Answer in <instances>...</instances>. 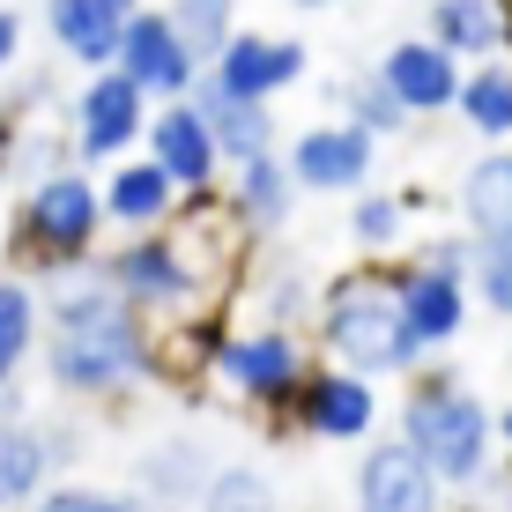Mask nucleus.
<instances>
[{
	"instance_id": "473e14b6",
	"label": "nucleus",
	"mask_w": 512,
	"mask_h": 512,
	"mask_svg": "<svg viewBox=\"0 0 512 512\" xmlns=\"http://www.w3.org/2000/svg\"><path fill=\"white\" fill-rule=\"evenodd\" d=\"M475 231H446V238H423L409 245V260H423V268H446V275H475Z\"/></svg>"
},
{
	"instance_id": "72a5a7b5",
	"label": "nucleus",
	"mask_w": 512,
	"mask_h": 512,
	"mask_svg": "<svg viewBox=\"0 0 512 512\" xmlns=\"http://www.w3.org/2000/svg\"><path fill=\"white\" fill-rule=\"evenodd\" d=\"M15 60H23V15L0 8V82L15 75Z\"/></svg>"
},
{
	"instance_id": "b1692460",
	"label": "nucleus",
	"mask_w": 512,
	"mask_h": 512,
	"mask_svg": "<svg viewBox=\"0 0 512 512\" xmlns=\"http://www.w3.org/2000/svg\"><path fill=\"white\" fill-rule=\"evenodd\" d=\"M453 112H461V127H468L475 141H512V52L468 60Z\"/></svg>"
},
{
	"instance_id": "e433bc0d",
	"label": "nucleus",
	"mask_w": 512,
	"mask_h": 512,
	"mask_svg": "<svg viewBox=\"0 0 512 512\" xmlns=\"http://www.w3.org/2000/svg\"><path fill=\"white\" fill-rule=\"evenodd\" d=\"M290 8H342V0H290Z\"/></svg>"
},
{
	"instance_id": "7c9ffc66",
	"label": "nucleus",
	"mask_w": 512,
	"mask_h": 512,
	"mask_svg": "<svg viewBox=\"0 0 512 512\" xmlns=\"http://www.w3.org/2000/svg\"><path fill=\"white\" fill-rule=\"evenodd\" d=\"M468 282H475V305H483V312L512 320V223L475 245V275Z\"/></svg>"
},
{
	"instance_id": "5701e85b",
	"label": "nucleus",
	"mask_w": 512,
	"mask_h": 512,
	"mask_svg": "<svg viewBox=\"0 0 512 512\" xmlns=\"http://www.w3.org/2000/svg\"><path fill=\"white\" fill-rule=\"evenodd\" d=\"M453 208H461V223H468L475 238L505 231V223H512V141H483V156L461 171Z\"/></svg>"
},
{
	"instance_id": "39448f33",
	"label": "nucleus",
	"mask_w": 512,
	"mask_h": 512,
	"mask_svg": "<svg viewBox=\"0 0 512 512\" xmlns=\"http://www.w3.org/2000/svg\"><path fill=\"white\" fill-rule=\"evenodd\" d=\"M193 342H201V372L216 394H231L245 401V409H260V416H282L290 409V394H297V379L312 372V357H305V342H297V327H216V320H193Z\"/></svg>"
},
{
	"instance_id": "f3484780",
	"label": "nucleus",
	"mask_w": 512,
	"mask_h": 512,
	"mask_svg": "<svg viewBox=\"0 0 512 512\" xmlns=\"http://www.w3.org/2000/svg\"><path fill=\"white\" fill-rule=\"evenodd\" d=\"M379 75H386V90H394L401 104H409V119H438V112H453V97H461V75H468V60H453V52L438 45L431 30H423V38H401V45H386Z\"/></svg>"
},
{
	"instance_id": "f257e3e1",
	"label": "nucleus",
	"mask_w": 512,
	"mask_h": 512,
	"mask_svg": "<svg viewBox=\"0 0 512 512\" xmlns=\"http://www.w3.org/2000/svg\"><path fill=\"white\" fill-rule=\"evenodd\" d=\"M45 305V386L67 401H127L164 386V342L156 320L134 312L104 275V253L60 260V268L30 275Z\"/></svg>"
},
{
	"instance_id": "6ab92c4d",
	"label": "nucleus",
	"mask_w": 512,
	"mask_h": 512,
	"mask_svg": "<svg viewBox=\"0 0 512 512\" xmlns=\"http://www.w3.org/2000/svg\"><path fill=\"white\" fill-rule=\"evenodd\" d=\"M193 104H201V119L216 127L223 171H231V164H253V156H268V149H282L275 97H238V90H223V82L201 67V82H193Z\"/></svg>"
},
{
	"instance_id": "f03ea898",
	"label": "nucleus",
	"mask_w": 512,
	"mask_h": 512,
	"mask_svg": "<svg viewBox=\"0 0 512 512\" xmlns=\"http://www.w3.org/2000/svg\"><path fill=\"white\" fill-rule=\"evenodd\" d=\"M312 342L320 357L349 364L364 379H409L431 349L416 342V327L401 320V282H394V253H364L357 268L320 282L312 305Z\"/></svg>"
},
{
	"instance_id": "ea45409f",
	"label": "nucleus",
	"mask_w": 512,
	"mask_h": 512,
	"mask_svg": "<svg viewBox=\"0 0 512 512\" xmlns=\"http://www.w3.org/2000/svg\"><path fill=\"white\" fill-rule=\"evenodd\" d=\"M505 372H512V349H505Z\"/></svg>"
},
{
	"instance_id": "58836bf2",
	"label": "nucleus",
	"mask_w": 512,
	"mask_h": 512,
	"mask_svg": "<svg viewBox=\"0 0 512 512\" xmlns=\"http://www.w3.org/2000/svg\"><path fill=\"white\" fill-rule=\"evenodd\" d=\"M446 512H483V505H468V498H461V505H446Z\"/></svg>"
},
{
	"instance_id": "a19ab883",
	"label": "nucleus",
	"mask_w": 512,
	"mask_h": 512,
	"mask_svg": "<svg viewBox=\"0 0 512 512\" xmlns=\"http://www.w3.org/2000/svg\"><path fill=\"white\" fill-rule=\"evenodd\" d=\"M357 512H364V505H357Z\"/></svg>"
},
{
	"instance_id": "a211bd4d",
	"label": "nucleus",
	"mask_w": 512,
	"mask_h": 512,
	"mask_svg": "<svg viewBox=\"0 0 512 512\" xmlns=\"http://www.w3.org/2000/svg\"><path fill=\"white\" fill-rule=\"evenodd\" d=\"M305 38H260V30H231V45L208 60V75L238 97H282L305 82Z\"/></svg>"
},
{
	"instance_id": "20e7f679",
	"label": "nucleus",
	"mask_w": 512,
	"mask_h": 512,
	"mask_svg": "<svg viewBox=\"0 0 512 512\" xmlns=\"http://www.w3.org/2000/svg\"><path fill=\"white\" fill-rule=\"evenodd\" d=\"M104 231V186L90 179V164H52L38 179H23V201H15V260L23 275H45L60 260L97 253Z\"/></svg>"
},
{
	"instance_id": "a878e982",
	"label": "nucleus",
	"mask_w": 512,
	"mask_h": 512,
	"mask_svg": "<svg viewBox=\"0 0 512 512\" xmlns=\"http://www.w3.org/2000/svg\"><path fill=\"white\" fill-rule=\"evenodd\" d=\"M45 334V305L30 275H0V379H23V364L38 357Z\"/></svg>"
},
{
	"instance_id": "4c0bfd02",
	"label": "nucleus",
	"mask_w": 512,
	"mask_h": 512,
	"mask_svg": "<svg viewBox=\"0 0 512 512\" xmlns=\"http://www.w3.org/2000/svg\"><path fill=\"white\" fill-rule=\"evenodd\" d=\"M8 127H15V112H8V104H0V141H8Z\"/></svg>"
},
{
	"instance_id": "aec40b11",
	"label": "nucleus",
	"mask_w": 512,
	"mask_h": 512,
	"mask_svg": "<svg viewBox=\"0 0 512 512\" xmlns=\"http://www.w3.org/2000/svg\"><path fill=\"white\" fill-rule=\"evenodd\" d=\"M134 8L141 0H45V38L75 67H112Z\"/></svg>"
},
{
	"instance_id": "cd10ccee",
	"label": "nucleus",
	"mask_w": 512,
	"mask_h": 512,
	"mask_svg": "<svg viewBox=\"0 0 512 512\" xmlns=\"http://www.w3.org/2000/svg\"><path fill=\"white\" fill-rule=\"evenodd\" d=\"M409 193H386V186H364L349 193V245H364V253H394L401 231H409Z\"/></svg>"
},
{
	"instance_id": "c9c22d12",
	"label": "nucleus",
	"mask_w": 512,
	"mask_h": 512,
	"mask_svg": "<svg viewBox=\"0 0 512 512\" xmlns=\"http://www.w3.org/2000/svg\"><path fill=\"white\" fill-rule=\"evenodd\" d=\"M498 453H505V468H512V401L498 409Z\"/></svg>"
},
{
	"instance_id": "4be33fe9",
	"label": "nucleus",
	"mask_w": 512,
	"mask_h": 512,
	"mask_svg": "<svg viewBox=\"0 0 512 512\" xmlns=\"http://www.w3.org/2000/svg\"><path fill=\"white\" fill-rule=\"evenodd\" d=\"M423 30L453 60H490V52H512V0H431Z\"/></svg>"
},
{
	"instance_id": "6e6552de",
	"label": "nucleus",
	"mask_w": 512,
	"mask_h": 512,
	"mask_svg": "<svg viewBox=\"0 0 512 512\" xmlns=\"http://www.w3.org/2000/svg\"><path fill=\"white\" fill-rule=\"evenodd\" d=\"M149 112H156V97L141 90L127 67H90V82L75 90V156L90 171L134 156L141 134H149Z\"/></svg>"
},
{
	"instance_id": "c85d7f7f",
	"label": "nucleus",
	"mask_w": 512,
	"mask_h": 512,
	"mask_svg": "<svg viewBox=\"0 0 512 512\" xmlns=\"http://www.w3.org/2000/svg\"><path fill=\"white\" fill-rule=\"evenodd\" d=\"M193 512H282V498H275V483L253 461H216Z\"/></svg>"
},
{
	"instance_id": "f704fd0d",
	"label": "nucleus",
	"mask_w": 512,
	"mask_h": 512,
	"mask_svg": "<svg viewBox=\"0 0 512 512\" xmlns=\"http://www.w3.org/2000/svg\"><path fill=\"white\" fill-rule=\"evenodd\" d=\"M23 416V394H15V379H0V423H15Z\"/></svg>"
},
{
	"instance_id": "423d86ee",
	"label": "nucleus",
	"mask_w": 512,
	"mask_h": 512,
	"mask_svg": "<svg viewBox=\"0 0 512 512\" xmlns=\"http://www.w3.org/2000/svg\"><path fill=\"white\" fill-rule=\"evenodd\" d=\"M104 275H112V290L127 297L134 312H149V320H193L201 297H208V268L193 260L186 223L127 231L112 253H104Z\"/></svg>"
},
{
	"instance_id": "2f4dec72",
	"label": "nucleus",
	"mask_w": 512,
	"mask_h": 512,
	"mask_svg": "<svg viewBox=\"0 0 512 512\" xmlns=\"http://www.w3.org/2000/svg\"><path fill=\"white\" fill-rule=\"evenodd\" d=\"M30 512H149L134 490H97V483H45Z\"/></svg>"
},
{
	"instance_id": "c756f323",
	"label": "nucleus",
	"mask_w": 512,
	"mask_h": 512,
	"mask_svg": "<svg viewBox=\"0 0 512 512\" xmlns=\"http://www.w3.org/2000/svg\"><path fill=\"white\" fill-rule=\"evenodd\" d=\"M171 23H179L186 52L208 67L223 45H231V30H238V0H171Z\"/></svg>"
},
{
	"instance_id": "4468645a",
	"label": "nucleus",
	"mask_w": 512,
	"mask_h": 512,
	"mask_svg": "<svg viewBox=\"0 0 512 512\" xmlns=\"http://www.w3.org/2000/svg\"><path fill=\"white\" fill-rule=\"evenodd\" d=\"M394 282H401V320L416 327L423 349H453V342L468 334V305H475V282H468V275L423 268V260L401 253V260H394Z\"/></svg>"
},
{
	"instance_id": "2eb2a0df",
	"label": "nucleus",
	"mask_w": 512,
	"mask_h": 512,
	"mask_svg": "<svg viewBox=\"0 0 512 512\" xmlns=\"http://www.w3.org/2000/svg\"><path fill=\"white\" fill-rule=\"evenodd\" d=\"M179 216H186V193L149 149L104 164V223H112V231H164V223H179Z\"/></svg>"
},
{
	"instance_id": "ddd939ff",
	"label": "nucleus",
	"mask_w": 512,
	"mask_h": 512,
	"mask_svg": "<svg viewBox=\"0 0 512 512\" xmlns=\"http://www.w3.org/2000/svg\"><path fill=\"white\" fill-rule=\"evenodd\" d=\"M82 453L75 431H60V423H0V512H30L45 483H60V468Z\"/></svg>"
},
{
	"instance_id": "7ed1b4c3",
	"label": "nucleus",
	"mask_w": 512,
	"mask_h": 512,
	"mask_svg": "<svg viewBox=\"0 0 512 512\" xmlns=\"http://www.w3.org/2000/svg\"><path fill=\"white\" fill-rule=\"evenodd\" d=\"M401 438L438 468L446 490H475L483 468L498 461V409L461 379V364L446 349H431L401 379Z\"/></svg>"
},
{
	"instance_id": "0eeeda50",
	"label": "nucleus",
	"mask_w": 512,
	"mask_h": 512,
	"mask_svg": "<svg viewBox=\"0 0 512 512\" xmlns=\"http://www.w3.org/2000/svg\"><path fill=\"white\" fill-rule=\"evenodd\" d=\"M282 423L305 431V438H320V446H364L372 423H379V379H364V372H349V364L320 357L305 379H297Z\"/></svg>"
},
{
	"instance_id": "9b49d317",
	"label": "nucleus",
	"mask_w": 512,
	"mask_h": 512,
	"mask_svg": "<svg viewBox=\"0 0 512 512\" xmlns=\"http://www.w3.org/2000/svg\"><path fill=\"white\" fill-rule=\"evenodd\" d=\"M141 149L156 156V164L179 179L186 201H208L223 179V149H216V127L201 119V104L193 97H171V104H156L149 112V134H141Z\"/></svg>"
},
{
	"instance_id": "412c9836",
	"label": "nucleus",
	"mask_w": 512,
	"mask_h": 512,
	"mask_svg": "<svg viewBox=\"0 0 512 512\" xmlns=\"http://www.w3.org/2000/svg\"><path fill=\"white\" fill-rule=\"evenodd\" d=\"M208 468H216V453H208L201 438H164V446H149L134 461V498L149 512H193Z\"/></svg>"
},
{
	"instance_id": "dca6fc26",
	"label": "nucleus",
	"mask_w": 512,
	"mask_h": 512,
	"mask_svg": "<svg viewBox=\"0 0 512 512\" xmlns=\"http://www.w3.org/2000/svg\"><path fill=\"white\" fill-rule=\"evenodd\" d=\"M297 201H305V186H297L290 156L268 149L253 156V164H231V186H223V208H231V223L245 238H282L297 216Z\"/></svg>"
},
{
	"instance_id": "bb28decb",
	"label": "nucleus",
	"mask_w": 512,
	"mask_h": 512,
	"mask_svg": "<svg viewBox=\"0 0 512 512\" xmlns=\"http://www.w3.org/2000/svg\"><path fill=\"white\" fill-rule=\"evenodd\" d=\"M327 104H334L342 119H357V127H372L379 141L409 134V104H401L394 90H386V75H379V67H364V75H342V82H327Z\"/></svg>"
},
{
	"instance_id": "f8f14e48",
	"label": "nucleus",
	"mask_w": 512,
	"mask_h": 512,
	"mask_svg": "<svg viewBox=\"0 0 512 512\" xmlns=\"http://www.w3.org/2000/svg\"><path fill=\"white\" fill-rule=\"evenodd\" d=\"M112 67H127V75L149 90L156 104H171V97H193V82H201V60L186 52L179 38V23H171V8H134L127 15V38H119V60Z\"/></svg>"
},
{
	"instance_id": "9d476101",
	"label": "nucleus",
	"mask_w": 512,
	"mask_h": 512,
	"mask_svg": "<svg viewBox=\"0 0 512 512\" xmlns=\"http://www.w3.org/2000/svg\"><path fill=\"white\" fill-rule=\"evenodd\" d=\"M357 505L364 512H446V483H438V468L401 431H386V438H364Z\"/></svg>"
},
{
	"instance_id": "393cba45",
	"label": "nucleus",
	"mask_w": 512,
	"mask_h": 512,
	"mask_svg": "<svg viewBox=\"0 0 512 512\" xmlns=\"http://www.w3.org/2000/svg\"><path fill=\"white\" fill-rule=\"evenodd\" d=\"M312 305H320V282L297 253H260L253 275V312L268 327H312Z\"/></svg>"
},
{
	"instance_id": "1a4fd4ad",
	"label": "nucleus",
	"mask_w": 512,
	"mask_h": 512,
	"mask_svg": "<svg viewBox=\"0 0 512 512\" xmlns=\"http://www.w3.org/2000/svg\"><path fill=\"white\" fill-rule=\"evenodd\" d=\"M282 156H290V171H297V186H305V193H334V201H349V193H364V186H372V171H379V134L357 127V119H327V127H305Z\"/></svg>"
}]
</instances>
